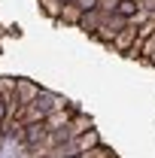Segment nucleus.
I'll use <instances>...</instances> for the list:
<instances>
[{"label":"nucleus","instance_id":"nucleus-1","mask_svg":"<svg viewBox=\"0 0 155 158\" xmlns=\"http://www.w3.org/2000/svg\"><path fill=\"white\" fill-rule=\"evenodd\" d=\"M119 12H125V15H128V12H134V3H131V0H125V3L119 6Z\"/></svg>","mask_w":155,"mask_h":158}]
</instances>
